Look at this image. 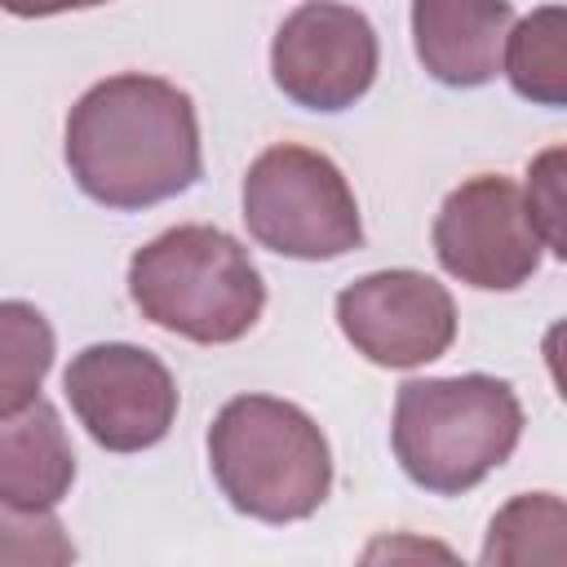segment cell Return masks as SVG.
<instances>
[{
	"instance_id": "obj_17",
	"label": "cell",
	"mask_w": 567,
	"mask_h": 567,
	"mask_svg": "<svg viewBox=\"0 0 567 567\" xmlns=\"http://www.w3.org/2000/svg\"><path fill=\"white\" fill-rule=\"evenodd\" d=\"M97 4H111V0H0V9L13 18H53V13L97 9Z\"/></svg>"
},
{
	"instance_id": "obj_1",
	"label": "cell",
	"mask_w": 567,
	"mask_h": 567,
	"mask_svg": "<svg viewBox=\"0 0 567 567\" xmlns=\"http://www.w3.org/2000/svg\"><path fill=\"white\" fill-rule=\"evenodd\" d=\"M66 168L106 208H151L190 190L204 173L199 115L164 75H106L66 115Z\"/></svg>"
},
{
	"instance_id": "obj_8",
	"label": "cell",
	"mask_w": 567,
	"mask_h": 567,
	"mask_svg": "<svg viewBox=\"0 0 567 567\" xmlns=\"http://www.w3.org/2000/svg\"><path fill=\"white\" fill-rule=\"evenodd\" d=\"M540 235L523 208V190L501 173H478L447 190L434 217L439 266L483 292H514L540 266Z\"/></svg>"
},
{
	"instance_id": "obj_9",
	"label": "cell",
	"mask_w": 567,
	"mask_h": 567,
	"mask_svg": "<svg viewBox=\"0 0 567 567\" xmlns=\"http://www.w3.org/2000/svg\"><path fill=\"white\" fill-rule=\"evenodd\" d=\"M346 341L377 368H421L452 350L456 301L425 270H372L337 292Z\"/></svg>"
},
{
	"instance_id": "obj_2",
	"label": "cell",
	"mask_w": 567,
	"mask_h": 567,
	"mask_svg": "<svg viewBox=\"0 0 567 567\" xmlns=\"http://www.w3.org/2000/svg\"><path fill=\"white\" fill-rule=\"evenodd\" d=\"M128 297L155 328L195 346L248 337L266 310V279L221 226L186 221L142 244L128 261Z\"/></svg>"
},
{
	"instance_id": "obj_4",
	"label": "cell",
	"mask_w": 567,
	"mask_h": 567,
	"mask_svg": "<svg viewBox=\"0 0 567 567\" xmlns=\"http://www.w3.org/2000/svg\"><path fill=\"white\" fill-rule=\"evenodd\" d=\"M221 496L257 523H301L332 492V447L310 412L275 394H239L208 425Z\"/></svg>"
},
{
	"instance_id": "obj_15",
	"label": "cell",
	"mask_w": 567,
	"mask_h": 567,
	"mask_svg": "<svg viewBox=\"0 0 567 567\" xmlns=\"http://www.w3.org/2000/svg\"><path fill=\"white\" fill-rule=\"evenodd\" d=\"M66 567L75 545L62 532L53 505H18L0 496V567Z\"/></svg>"
},
{
	"instance_id": "obj_5",
	"label": "cell",
	"mask_w": 567,
	"mask_h": 567,
	"mask_svg": "<svg viewBox=\"0 0 567 567\" xmlns=\"http://www.w3.org/2000/svg\"><path fill=\"white\" fill-rule=\"evenodd\" d=\"M248 235L297 261H332L363 244L359 199L346 173L315 146H266L244 173Z\"/></svg>"
},
{
	"instance_id": "obj_3",
	"label": "cell",
	"mask_w": 567,
	"mask_h": 567,
	"mask_svg": "<svg viewBox=\"0 0 567 567\" xmlns=\"http://www.w3.org/2000/svg\"><path fill=\"white\" fill-rule=\"evenodd\" d=\"M523 439V403L509 381L487 372L416 377L394 394V461L434 492L461 496L501 470Z\"/></svg>"
},
{
	"instance_id": "obj_10",
	"label": "cell",
	"mask_w": 567,
	"mask_h": 567,
	"mask_svg": "<svg viewBox=\"0 0 567 567\" xmlns=\"http://www.w3.org/2000/svg\"><path fill=\"white\" fill-rule=\"evenodd\" d=\"M509 27V0H412L416 58L447 89H478L496 80Z\"/></svg>"
},
{
	"instance_id": "obj_7",
	"label": "cell",
	"mask_w": 567,
	"mask_h": 567,
	"mask_svg": "<svg viewBox=\"0 0 567 567\" xmlns=\"http://www.w3.org/2000/svg\"><path fill=\"white\" fill-rule=\"evenodd\" d=\"M381 62V40L368 13L337 0L297 4L270 40V75L279 93L306 111L354 106Z\"/></svg>"
},
{
	"instance_id": "obj_14",
	"label": "cell",
	"mask_w": 567,
	"mask_h": 567,
	"mask_svg": "<svg viewBox=\"0 0 567 567\" xmlns=\"http://www.w3.org/2000/svg\"><path fill=\"white\" fill-rule=\"evenodd\" d=\"M567 509L554 492L514 496L487 527L483 563H563L567 554Z\"/></svg>"
},
{
	"instance_id": "obj_6",
	"label": "cell",
	"mask_w": 567,
	"mask_h": 567,
	"mask_svg": "<svg viewBox=\"0 0 567 567\" xmlns=\"http://www.w3.org/2000/svg\"><path fill=\"white\" fill-rule=\"evenodd\" d=\"M62 390L89 439L106 452L155 447L177 421V381L159 354L128 341L84 346L66 372Z\"/></svg>"
},
{
	"instance_id": "obj_13",
	"label": "cell",
	"mask_w": 567,
	"mask_h": 567,
	"mask_svg": "<svg viewBox=\"0 0 567 567\" xmlns=\"http://www.w3.org/2000/svg\"><path fill=\"white\" fill-rule=\"evenodd\" d=\"M53 346V328L31 301H0V416L40 399Z\"/></svg>"
},
{
	"instance_id": "obj_16",
	"label": "cell",
	"mask_w": 567,
	"mask_h": 567,
	"mask_svg": "<svg viewBox=\"0 0 567 567\" xmlns=\"http://www.w3.org/2000/svg\"><path fill=\"white\" fill-rule=\"evenodd\" d=\"M523 208H527L540 244L554 257H567V239H563V146H549L545 155L532 159Z\"/></svg>"
},
{
	"instance_id": "obj_11",
	"label": "cell",
	"mask_w": 567,
	"mask_h": 567,
	"mask_svg": "<svg viewBox=\"0 0 567 567\" xmlns=\"http://www.w3.org/2000/svg\"><path fill=\"white\" fill-rule=\"evenodd\" d=\"M75 483V452L49 399L0 416V496L18 505H58Z\"/></svg>"
},
{
	"instance_id": "obj_12",
	"label": "cell",
	"mask_w": 567,
	"mask_h": 567,
	"mask_svg": "<svg viewBox=\"0 0 567 567\" xmlns=\"http://www.w3.org/2000/svg\"><path fill=\"white\" fill-rule=\"evenodd\" d=\"M501 71L509 75L518 97L540 106H563L567 102V9L540 4L523 22H514L501 49Z\"/></svg>"
}]
</instances>
